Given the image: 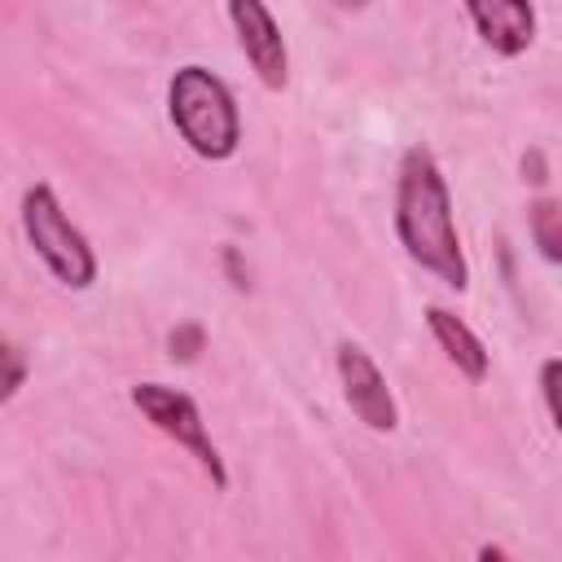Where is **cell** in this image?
I'll return each instance as SVG.
<instances>
[{
  "instance_id": "1",
  "label": "cell",
  "mask_w": 562,
  "mask_h": 562,
  "mask_svg": "<svg viewBox=\"0 0 562 562\" xmlns=\"http://www.w3.org/2000/svg\"><path fill=\"white\" fill-rule=\"evenodd\" d=\"M395 237L404 255L443 281L448 290H470V263L461 250L457 215H452V189L439 171V158L426 145H408L395 171Z\"/></svg>"
},
{
  "instance_id": "2",
  "label": "cell",
  "mask_w": 562,
  "mask_h": 562,
  "mask_svg": "<svg viewBox=\"0 0 562 562\" xmlns=\"http://www.w3.org/2000/svg\"><path fill=\"white\" fill-rule=\"evenodd\" d=\"M167 119H171L176 136L206 162H224L241 145V110H237L228 83L198 61H189L171 75Z\"/></svg>"
},
{
  "instance_id": "3",
  "label": "cell",
  "mask_w": 562,
  "mask_h": 562,
  "mask_svg": "<svg viewBox=\"0 0 562 562\" xmlns=\"http://www.w3.org/2000/svg\"><path fill=\"white\" fill-rule=\"evenodd\" d=\"M22 233L57 285L88 290L97 281V250L83 237V228L61 211V202L48 184H31L22 193Z\"/></svg>"
},
{
  "instance_id": "4",
  "label": "cell",
  "mask_w": 562,
  "mask_h": 562,
  "mask_svg": "<svg viewBox=\"0 0 562 562\" xmlns=\"http://www.w3.org/2000/svg\"><path fill=\"white\" fill-rule=\"evenodd\" d=\"M127 400L158 435H167L176 448H184L198 461V470L211 479L215 492L228 487V465H224V457H220V448H215V439H211V430L202 422V408H198V400L189 391H176L167 382H136L127 391Z\"/></svg>"
},
{
  "instance_id": "5",
  "label": "cell",
  "mask_w": 562,
  "mask_h": 562,
  "mask_svg": "<svg viewBox=\"0 0 562 562\" xmlns=\"http://www.w3.org/2000/svg\"><path fill=\"white\" fill-rule=\"evenodd\" d=\"M228 22H233V35H237V48L241 57L250 61L255 79L268 88V92H281L290 83V53H285V35L272 18V9L263 0H228Z\"/></svg>"
},
{
  "instance_id": "6",
  "label": "cell",
  "mask_w": 562,
  "mask_h": 562,
  "mask_svg": "<svg viewBox=\"0 0 562 562\" xmlns=\"http://www.w3.org/2000/svg\"><path fill=\"white\" fill-rule=\"evenodd\" d=\"M334 369H338V382H342V400L347 408L378 435H391L400 426V408H395V395L378 369V360L360 347V342H338L334 347Z\"/></svg>"
},
{
  "instance_id": "7",
  "label": "cell",
  "mask_w": 562,
  "mask_h": 562,
  "mask_svg": "<svg viewBox=\"0 0 562 562\" xmlns=\"http://www.w3.org/2000/svg\"><path fill=\"white\" fill-rule=\"evenodd\" d=\"M479 40L496 57H522L536 40V4L531 0H461Z\"/></svg>"
},
{
  "instance_id": "8",
  "label": "cell",
  "mask_w": 562,
  "mask_h": 562,
  "mask_svg": "<svg viewBox=\"0 0 562 562\" xmlns=\"http://www.w3.org/2000/svg\"><path fill=\"white\" fill-rule=\"evenodd\" d=\"M426 329H430V338L439 342V351L448 356V364H452L465 382H483V378H487L492 356H487L483 338H479V334H474L457 312H448V307L430 303V307H426Z\"/></svg>"
},
{
  "instance_id": "9",
  "label": "cell",
  "mask_w": 562,
  "mask_h": 562,
  "mask_svg": "<svg viewBox=\"0 0 562 562\" xmlns=\"http://www.w3.org/2000/svg\"><path fill=\"white\" fill-rule=\"evenodd\" d=\"M527 233L544 263H562V198H536L527 206Z\"/></svg>"
},
{
  "instance_id": "10",
  "label": "cell",
  "mask_w": 562,
  "mask_h": 562,
  "mask_svg": "<svg viewBox=\"0 0 562 562\" xmlns=\"http://www.w3.org/2000/svg\"><path fill=\"white\" fill-rule=\"evenodd\" d=\"M540 400H544V408H549L553 430L562 435V356L540 360Z\"/></svg>"
},
{
  "instance_id": "11",
  "label": "cell",
  "mask_w": 562,
  "mask_h": 562,
  "mask_svg": "<svg viewBox=\"0 0 562 562\" xmlns=\"http://www.w3.org/2000/svg\"><path fill=\"white\" fill-rule=\"evenodd\" d=\"M0 356H4V391H0V404H13L18 391L26 386V373H31V369H26V351H22L13 338H4V351H0Z\"/></svg>"
},
{
  "instance_id": "12",
  "label": "cell",
  "mask_w": 562,
  "mask_h": 562,
  "mask_svg": "<svg viewBox=\"0 0 562 562\" xmlns=\"http://www.w3.org/2000/svg\"><path fill=\"white\" fill-rule=\"evenodd\" d=\"M206 347V329L198 325V321H184V325H176L171 334H167V351H171V360H198V351Z\"/></svg>"
},
{
  "instance_id": "13",
  "label": "cell",
  "mask_w": 562,
  "mask_h": 562,
  "mask_svg": "<svg viewBox=\"0 0 562 562\" xmlns=\"http://www.w3.org/2000/svg\"><path fill=\"white\" fill-rule=\"evenodd\" d=\"M338 4H351V9H360V4H369V0H338Z\"/></svg>"
}]
</instances>
